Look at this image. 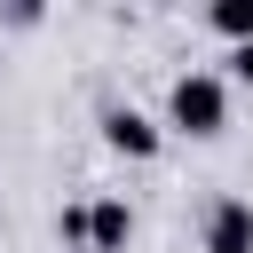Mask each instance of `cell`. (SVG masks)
Returning a JSON list of instances; mask_svg holds the SVG:
<instances>
[{
    "label": "cell",
    "mask_w": 253,
    "mask_h": 253,
    "mask_svg": "<svg viewBox=\"0 0 253 253\" xmlns=\"http://www.w3.org/2000/svg\"><path fill=\"white\" fill-rule=\"evenodd\" d=\"M166 119L206 142V134H221V119H229V87H221L213 71H182V79L166 87Z\"/></svg>",
    "instance_id": "cell-1"
},
{
    "label": "cell",
    "mask_w": 253,
    "mask_h": 253,
    "mask_svg": "<svg viewBox=\"0 0 253 253\" xmlns=\"http://www.w3.org/2000/svg\"><path fill=\"white\" fill-rule=\"evenodd\" d=\"M206 253H253V206H245V198H213V213H206Z\"/></svg>",
    "instance_id": "cell-2"
},
{
    "label": "cell",
    "mask_w": 253,
    "mask_h": 253,
    "mask_svg": "<svg viewBox=\"0 0 253 253\" xmlns=\"http://www.w3.org/2000/svg\"><path fill=\"white\" fill-rule=\"evenodd\" d=\"M103 142L126 150V158H158V126H150L134 103H111V111H103Z\"/></svg>",
    "instance_id": "cell-3"
},
{
    "label": "cell",
    "mask_w": 253,
    "mask_h": 253,
    "mask_svg": "<svg viewBox=\"0 0 253 253\" xmlns=\"http://www.w3.org/2000/svg\"><path fill=\"white\" fill-rule=\"evenodd\" d=\"M126 237H134L126 198H95L87 206V253H126Z\"/></svg>",
    "instance_id": "cell-4"
},
{
    "label": "cell",
    "mask_w": 253,
    "mask_h": 253,
    "mask_svg": "<svg viewBox=\"0 0 253 253\" xmlns=\"http://www.w3.org/2000/svg\"><path fill=\"white\" fill-rule=\"evenodd\" d=\"M213 32L237 40V47H253V0H213Z\"/></svg>",
    "instance_id": "cell-5"
},
{
    "label": "cell",
    "mask_w": 253,
    "mask_h": 253,
    "mask_svg": "<svg viewBox=\"0 0 253 253\" xmlns=\"http://www.w3.org/2000/svg\"><path fill=\"white\" fill-rule=\"evenodd\" d=\"M55 229H63V245H79V253H87V206H63V221H55Z\"/></svg>",
    "instance_id": "cell-6"
},
{
    "label": "cell",
    "mask_w": 253,
    "mask_h": 253,
    "mask_svg": "<svg viewBox=\"0 0 253 253\" xmlns=\"http://www.w3.org/2000/svg\"><path fill=\"white\" fill-rule=\"evenodd\" d=\"M229 71H237V79L253 87V47H237V55H229Z\"/></svg>",
    "instance_id": "cell-7"
}]
</instances>
